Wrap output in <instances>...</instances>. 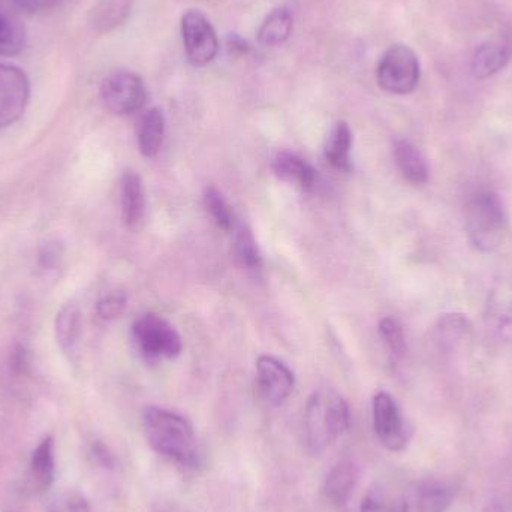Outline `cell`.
<instances>
[{
    "mask_svg": "<svg viewBox=\"0 0 512 512\" xmlns=\"http://www.w3.org/2000/svg\"><path fill=\"white\" fill-rule=\"evenodd\" d=\"M147 442L159 456L182 468L200 465V451L195 439L194 427L176 412L150 406L143 415Z\"/></svg>",
    "mask_w": 512,
    "mask_h": 512,
    "instance_id": "obj_1",
    "label": "cell"
},
{
    "mask_svg": "<svg viewBox=\"0 0 512 512\" xmlns=\"http://www.w3.org/2000/svg\"><path fill=\"white\" fill-rule=\"evenodd\" d=\"M351 424L346 400L330 388L316 391L304 412V438L310 453L321 454L331 447Z\"/></svg>",
    "mask_w": 512,
    "mask_h": 512,
    "instance_id": "obj_2",
    "label": "cell"
},
{
    "mask_svg": "<svg viewBox=\"0 0 512 512\" xmlns=\"http://www.w3.org/2000/svg\"><path fill=\"white\" fill-rule=\"evenodd\" d=\"M507 227V210L496 192L481 189L471 195L466 209V233L475 249L496 251L504 242Z\"/></svg>",
    "mask_w": 512,
    "mask_h": 512,
    "instance_id": "obj_3",
    "label": "cell"
},
{
    "mask_svg": "<svg viewBox=\"0 0 512 512\" xmlns=\"http://www.w3.org/2000/svg\"><path fill=\"white\" fill-rule=\"evenodd\" d=\"M379 87L393 95H409L421 80V65L417 53L405 44H394L379 60L376 71Z\"/></svg>",
    "mask_w": 512,
    "mask_h": 512,
    "instance_id": "obj_4",
    "label": "cell"
},
{
    "mask_svg": "<svg viewBox=\"0 0 512 512\" xmlns=\"http://www.w3.org/2000/svg\"><path fill=\"white\" fill-rule=\"evenodd\" d=\"M132 336L138 351L147 360L174 358L182 352V339L176 328L153 313L143 315L134 322Z\"/></svg>",
    "mask_w": 512,
    "mask_h": 512,
    "instance_id": "obj_5",
    "label": "cell"
},
{
    "mask_svg": "<svg viewBox=\"0 0 512 512\" xmlns=\"http://www.w3.org/2000/svg\"><path fill=\"white\" fill-rule=\"evenodd\" d=\"M101 98L111 113L116 116H129L138 113L146 105V84L135 72L120 69L111 72L102 81Z\"/></svg>",
    "mask_w": 512,
    "mask_h": 512,
    "instance_id": "obj_6",
    "label": "cell"
},
{
    "mask_svg": "<svg viewBox=\"0 0 512 512\" xmlns=\"http://www.w3.org/2000/svg\"><path fill=\"white\" fill-rule=\"evenodd\" d=\"M186 59L195 68H203L216 59L219 53V38L209 18L198 11L189 9L180 23Z\"/></svg>",
    "mask_w": 512,
    "mask_h": 512,
    "instance_id": "obj_7",
    "label": "cell"
},
{
    "mask_svg": "<svg viewBox=\"0 0 512 512\" xmlns=\"http://www.w3.org/2000/svg\"><path fill=\"white\" fill-rule=\"evenodd\" d=\"M373 429L388 451L399 453L408 445L411 430L391 394L381 391L373 397Z\"/></svg>",
    "mask_w": 512,
    "mask_h": 512,
    "instance_id": "obj_8",
    "label": "cell"
},
{
    "mask_svg": "<svg viewBox=\"0 0 512 512\" xmlns=\"http://www.w3.org/2000/svg\"><path fill=\"white\" fill-rule=\"evenodd\" d=\"M30 98L27 75L20 68L0 63V129L17 122Z\"/></svg>",
    "mask_w": 512,
    "mask_h": 512,
    "instance_id": "obj_9",
    "label": "cell"
},
{
    "mask_svg": "<svg viewBox=\"0 0 512 512\" xmlns=\"http://www.w3.org/2000/svg\"><path fill=\"white\" fill-rule=\"evenodd\" d=\"M258 391L262 399L271 406L286 402L294 390V375L291 370L274 357L261 355L256 361Z\"/></svg>",
    "mask_w": 512,
    "mask_h": 512,
    "instance_id": "obj_10",
    "label": "cell"
},
{
    "mask_svg": "<svg viewBox=\"0 0 512 512\" xmlns=\"http://www.w3.org/2000/svg\"><path fill=\"white\" fill-rule=\"evenodd\" d=\"M512 60V39L496 35L481 42L471 59L472 74L478 80H487L504 71Z\"/></svg>",
    "mask_w": 512,
    "mask_h": 512,
    "instance_id": "obj_11",
    "label": "cell"
},
{
    "mask_svg": "<svg viewBox=\"0 0 512 512\" xmlns=\"http://www.w3.org/2000/svg\"><path fill=\"white\" fill-rule=\"evenodd\" d=\"M26 27L11 0H0V56H15L26 47Z\"/></svg>",
    "mask_w": 512,
    "mask_h": 512,
    "instance_id": "obj_12",
    "label": "cell"
},
{
    "mask_svg": "<svg viewBox=\"0 0 512 512\" xmlns=\"http://www.w3.org/2000/svg\"><path fill=\"white\" fill-rule=\"evenodd\" d=\"M120 207L122 218L128 228H137L144 218L146 198L143 180L135 171H126L120 185Z\"/></svg>",
    "mask_w": 512,
    "mask_h": 512,
    "instance_id": "obj_13",
    "label": "cell"
},
{
    "mask_svg": "<svg viewBox=\"0 0 512 512\" xmlns=\"http://www.w3.org/2000/svg\"><path fill=\"white\" fill-rule=\"evenodd\" d=\"M487 321L499 337L512 342V280L493 289L487 303Z\"/></svg>",
    "mask_w": 512,
    "mask_h": 512,
    "instance_id": "obj_14",
    "label": "cell"
},
{
    "mask_svg": "<svg viewBox=\"0 0 512 512\" xmlns=\"http://www.w3.org/2000/svg\"><path fill=\"white\" fill-rule=\"evenodd\" d=\"M358 466L351 460H342L328 472L324 493L331 504L342 507L351 498L358 481Z\"/></svg>",
    "mask_w": 512,
    "mask_h": 512,
    "instance_id": "obj_15",
    "label": "cell"
},
{
    "mask_svg": "<svg viewBox=\"0 0 512 512\" xmlns=\"http://www.w3.org/2000/svg\"><path fill=\"white\" fill-rule=\"evenodd\" d=\"M27 481L35 493H44L54 481V442L51 438L42 439L30 457Z\"/></svg>",
    "mask_w": 512,
    "mask_h": 512,
    "instance_id": "obj_16",
    "label": "cell"
},
{
    "mask_svg": "<svg viewBox=\"0 0 512 512\" xmlns=\"http://www.w3.org/2000/svg\"><path fill=\"white\" fill-rule=\"evenodd\" d=\"M394 159L405 180L415 186L426 185L429 180V167L420 150L406 140L394 143Z\"/></svg>",
    "mask_w": 512,
    "mask_h": 512,
    "instance_id": "obj_17",
    "label": "cell"
},
{
    "mask_svg": "<svg viewBox=\"0 0 512 512\" xmlns=\"http://www.w3.org/2000/svg\"><path fill=\"white\" fill-rule=\"evenodd\" d=\"M165 134V117L159 108H149L138 123V147L146 158H155Z\"/></svg>",
    "mask_w": 512,
    "mask_h": 512,
    "instance_id": "obj_18",
    "label": "cell"
},
{
    "mask_svg": "<svg viewBox=\"0 0 512 512\" xmlns=\"http://www.w3.org/2000/svg\"><path fill=\"white\" fill-rule=\"evenodd\" d=\"M273 170L279 179L294 183L301 189H312L315 185L316 171L300 156L294 153L282 152L274 158Z\"/></svg>",
    "mask_w": 512,
    "mask_h": 512,
    "instance_id": "obj_19",
    "label": "cell"
},
{
    "mask_svg": "<svg viewBox=\"0 0 512 512\" xmlns=\"http://www.w3.org/2000/svg\"><path fill=\"white\" fill-rule=\"evenodd\" d=\"M294 27V15L288 6L273 9L262 21L258 30V42L262 47H277L288 41Z\"/></svg>",
    "mask_w": 512,
    "mask_h": 512,
    "instance_id": "obj_20",
    "label": "cell"
},
{
    "mask_svg": "<svg viewBox=\"0 0 512 512\" xmlns=\"http://www.w3.org/2000/svg\"><path fill=\"white\" fill-rule=\"evenodd\" d=\"M471 330L469 319L463 313H445L436 322L433 339L444 352H453L462 345Z\"/></svg>",
    "mask_w": 512,
    "mask_h": 512,
    "instance_id": "obj_21",
    "label": "cell"
},
{
    "mask_svg": "<svg viewBox=\"0 0 512 512\" xmlns=\"http://www.w3.org/2000/svg\"><path fill=\"white\" fill-rule=\"evenodd\" d=\"M456 490L450 483L438 478H429L418 487V512H445L454 501Z\"/></svg>",
    "mask_w": 512,
    "mask_h": 512,
    "instance_id": "obj_22",
    "label": "cell"
},
{
    "mask_svg": "<svg viewBox=\"0 0 512 512\" xmlns=\"http://www.w3.org/2000/svg\"><path fill=\"white\" fill-rule=\"evenodd\" d=\"M351 147L352 132L348 123H336L325 140V159L337 170L348 171L351 168Z\"/></svg>",
    "mask_w": 512,
    "mask_h": 512,
    "instance_id": "obj_23",
    "label": "cell"
},
{
    "mask_svg": "<svg viewBox=\"0 0 512 512\" xmlns=\"http://www.w3.org/2000/svg\"><path fill=\"white\" fill-rule=\"evenodd\" d=\"M81 331L80 310L75 306L62 307L56 318V339L63 352L74 351Z\"/></svg>",
    "mask_w": 512,
    "mask_h": 512,
    "instance_id": "obj_24",
    "label": "cell"
},
{
    "mask_svg": "<svg viewBox=\"0 0 512 512\" xmlns=\"http://www.w3.org/2000/svg\"><path fill=\"white\" fill-rule=\"evenodd\" d=\"M234 259L240 267L254 270L261 265V254L256 245L254 234L246 225H240L236 231L233 245Z\"/></svg>",
    "mask_w": 512,
    "mask_h": 512,
    "instance_id": "obj_25",
    "label": "cell"
},
{
    "mask_svg": "<svg viewBox=\"0 0 512 512\" xmlns=\"http://www.w3.org/2000/svg\"><path fill=\"white\" fill-rule=\"evenodd\" d=\"M360 512H408V504L402 496L378 486L367 493Z\"/></svg>",
    "mask_w": 512,
    "mask_h": 512,
    "instance_id": "obj_26",
    "label": "cell"
},
{
    "mask_svg": "<svg viewBox=\"0 0 512 512\" xmlns=\"http://www.w3.org/2000/svg\"><path fill=\"white\" fill-rule=\"evenodd\" d=\"M132 0H102L95 11L93 24L102 32L122 24L131 12Z\"/></svg>",
    "mask_w": 512,
    "mask_h": 512,
    "instance_id": "obj_27",
    "label": "cell"
},
{
    "mask_svg": "<svg viewBox=\"0 0 512 512\" xmlns=\"http://www.w3.org/2000/svg\"><path fill=\"white\" fill-rule=\"evenodd\" d=\"M204 206H206L207 212L210 213L219 228L225 231L234 230V224H236L234 213L231 212L227 201L215 186H209L204 191Z\"/></svg>",
    "mask_w": 512,
    "mask_h": 512,
    "instance_id": "obj_28",
    "label": "cell"
},
{
    "mask_svg": "<svg viewBox=\"0 0 512 512\" xmlns=\"http://www.w3.org/2000/svg\"><path fill=\"white\" fill-rule=\"evenodd\" d=\"M379 334H381L382 340H384L394 358L405 357L406 351H408L405 331L396 319H382L379 322Z\"/></svg>",
    "mask_w": 512,
    "mask_h": 512,
    "instance_id": "obj_29",
    "label": "cell"
},
{
    "mask_svg": "<svg viewBox=\"0 0 512 512\" xmlns=\"http://www.w3.org/2000/svg\"><path fill=\"white\" fill-rule=\"evenodd\" d=\"M126 307V295L123 292H111L96 304V312L104 321H113L122 315Z\"/></svg>",
    "mask_w": 512,
    "mask_h": 512,
    "instance_id": "obj_30",
    "label": "cell"
},
{
    "mask_svg": "<svg viewBox=\"0 0 512 512\" xmlns=\"http://www.w3.org/2000/svg\"><path fill=\"white\" fill-rule=\"evenodd\" d=\"M50 512H92L89 502L78 493H62L54 499Z\"/></svg>",
    "mask_w": 512,
    "mask_h": 512,
    "instance_id": "obj_31",
    "label": "cell"
},
{
    "mask_svg": "<svg viewBox=\"0 0 512 512\" xmlns=\"http://www.w3.org/2000/svg\"><path fill=\"white\" fill-rule=\"evenodd\" d=\"M60 2L62 0H11L15 8L20 9V11L29 12V14L47 11V9L59 5Z\"/></svg>",
    "mask_w": 512,
    "mask_h": 512,
    "instance_id": "obj_32",
    "label": "cell"
},
{
    "mask_svg": "<svg viewBox=\"0 0 512 512\" xmlns=\"http://www.w3.org/2000/svg\"><path fill=\"white\" fill-rule=\"evenodd\" d=\"M156 512H188L177 504H161Z\"/></svg>",
    "mask_w": 512,
    "mask_h": 512,
    "instance_id": "obj_33",
    "label": "cell"
}]
</instances>
